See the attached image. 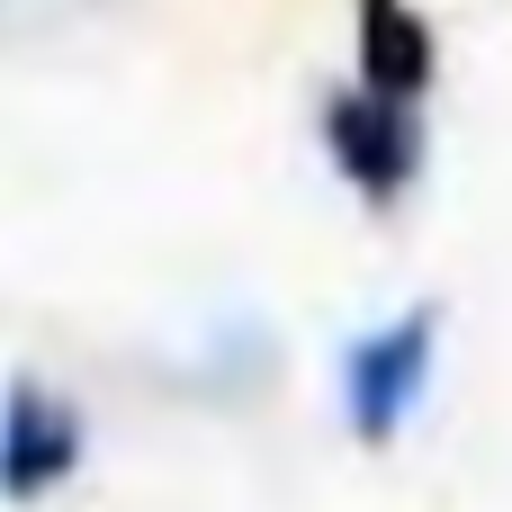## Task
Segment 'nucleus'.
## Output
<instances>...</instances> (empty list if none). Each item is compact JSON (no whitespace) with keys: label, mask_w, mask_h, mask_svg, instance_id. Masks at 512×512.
Returning <instances> with one entry per match:
<instances>
[{"label":"nucleus","mask_w":512,"mask_h":512,"mask_svg":"<svg viewBox=\"0 0 512 512\" xmlns=\"http://www.w3.org/2000/svg\"><path fill=\"white\" fill-rule=\"evenodd\" d=\"M81 459H90V414L63 387H45L36 369H18L0 387V504L27 512L45 495H63L81 477Z\"/></svg>","instance_id":"obj_3"},{"label":"nucleus","mask_w":512,"mask_h":512,"mask_svg":"<svg viewBox=\"0 0 512 512\" xmlns=\"http://www.w3.org/2000/svg\"><path fill=\"white\" fill-rule=\"evenodd\" d=\"M432 369H441V306H396L387 324H369L351 351H342V423L360 450H396L432 396Z\"/></svg>","instance_id":"obj_1"},{"label":"nucleus","mask_w":512,"mask_h":512,"mask_svg":"<svg viewBox=\"0 0 512 512\" xmlns=\"http://www.w3.org/2000/svg\"><path fill=\"white\" fill-rule=\"evenodd\" d=\"M351 72L360 90H387V99H432L441 81V36L414 0H351Z\"/></svg>","instance_id":"obj_4"},{"label":"nucleus","mask_w":512,"mask_h":512,"mask_svg":"<svg viewBox=\"0 0 512 512\" xmlns=\"http://www.w3.org/2000/svg\"><path fill=\"white\" fill-rule=\"evenodd\" d=\"M315 135H324V162L351 180V198H360V207H378V216L414 198V180H423V153H432V135H423V108H414V99H387V90H360V81L324 90V108H315Z\"/></svg>","instance_id":"obj_2"}]
</instances>
